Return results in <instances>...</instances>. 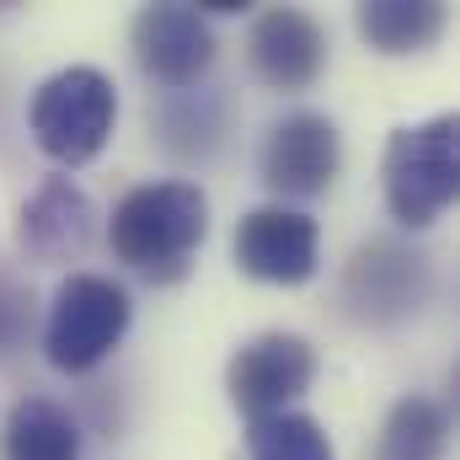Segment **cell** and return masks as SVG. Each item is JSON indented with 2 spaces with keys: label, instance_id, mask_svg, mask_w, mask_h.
<instances>
[{
  "label": "cell",
  "instance_id": "6da1fadb",
  "mask_svg": "<svg viewBox=\"0 0 460 460\" xmlns=\"http://www.w3.org/2000/svg\"><path fill=\"white\" fill-rule=\"evenodd\" d=\"M204 235H209V199L199 182H182V177L128 188L108 220L113 257L150 279L182 273Z\"/></svg>",
  "mask_w": 460,
  "mask_h": 460
},
{
  "label": "cell",
  "instance_id": "7a4b0ae2",
  "mask_svg": "<svg viewBox=\"0 0 460 460\" xmlns=\"http://www.w3.org/2000/svg\"><path fill=\"white\" fill-rule=\"evenodd\" d=\"M460 193V123L456 113L423 118L385 145V209L407 230H429Z\"/></svg>",
  "mask_w": 460,
  "mask_h": 460
},
{
  "label": "cell",
  "instance_id": "3957f363",
  "mask_svg": "<svg viewBox=\"0 0 460 460\" xmlns=\"http://www.w3.org/2000/svg\"><path fill=\"white\" fill-rule=\"evenodd\" d=\"M113 123H118V86L97 65L54 70L27 102V128H32L38 150L54 166L97 161L113 139Z\"/></svg>",
  "mask_w": 460,
  "mask_h": 460
},
{
  "label": "cell",
  "instance_id": "277c9868",
  "mask_svg": "<svg viewBox=\"0 0 460 460\" xmlns=\"http://www.w3.org/2000/svg\"><path fill=\"white\" fill-rule=\"evenodd\" d=\"M128 322H134V300L123 284L102 279V273H70L49 305L43 358L59 375H86L123 343Z\"/></svg>",
  "mask_w": 460,
  "mask_h": 460
},
{
  "label": "cell",
  "instance_id": "5b68a950",
  "mask_svg": "<svg viewBox=\"0 0 460 460\" xmlns=\"http://www.w3.org/2000/svg\"><path fill=\"white\" fill-rule=\"evenodd\" d=\"M316 369H322L316 348L300 332H257L252 343L235 348V358L226 369L230 407L246 412L252 423L273 418V412H289V402H300L316 385Z\"/></svg>",
  "mask_w": 460,
  "mask_h": 460
},
{
  "label": "cell",
  "instance_id": "8992f818",
  "mask_svg": "<svg viewBox=\"0 0 460 460\" xmlns=\"http://www.w3.org/2000/svg\"><path fill=\"white\" fill-rule=\"evenodd\" d=\"M235 268L257 284H305L322 268V230L305 209L262 204L235 220Z\"/></svg>",
  "mask_w": 460,
  "mask_h": 460
},
{
  "label": "cell",
  "instance_id": "52a82bcc",
  "mask_svg": "<svg viewBox=\"0 0 460 460\" xmlns=\"http://www.w3.org/2000/svg\"><path fill=\"white\" fill-rule=\"evenodd\" d=\"M257 166H262V182L279 199H316L343 172V134L327 113L300 108V113L279 118L268 128Z\"/></svg>",
  "mask_w": 460,
  "mask_h": 460
},
{
  "label": "cell",
  "instance_id": "ba28073f",
  "mask_svg": "<svg viewBox=\"0 0 460 460\" xmlns=\"http://www.w3.org/2000/svg\"><path fill=\"white\" fill-rule=\"evenodd\" d=\"M134 38V59L139 70L155 81V86H193L209 75L215 65V32H209V16L199 5H145L128 27Z\"/></svg>",
  "mask_w": 460,
  "mask_h": 460
},
{
  "label": "cell",
  "instance_id": "9c48e42d",
  "mask_svg": "<svg viewBox=\"0 0 460 460\" xmlns=\"http://www.w3.org/2000/svg\"><path fill=\"white\" fill-rule=\"evenodd\" d=\"M252 65L268 86L279 92H305L327 70V32L311 11L295 5H268L252 22Z\"/></svg>",
  "mask_w": 460,
  "mask_h": 460
},
{
  "label": "cell",
  "instance_id": "30bf717a",
  "mask_svg": "<svg viewBox=\"0 0 460 460\" xmlns=\"http://www.w3.org/2000/svg\"><path fill=\"white\" fill-rule=\"evenodd\" d=\"M92 235H97V209L70 177H49L22 204L16 220V241L32 262H70L92 246Z\"/></svg>",
  "mask_w": 460,
  "mask_h": 460
},
{
  "label": "cell",
  "instance_id": "8fae6325",
  "mask_svg": "<svg viewBox=\"0 0 460 460\" xmlns=\"http://www.w3.org/2000/svg\"><path fill=\"white\" fill-rule=\"evenodd\" d=\"M423 289H429L423 257H412V252H402L391 241H369L348 268V300L364 305L369 322H391V316L418 311Z\"/></svg>",
  "mask_w": 460,
  "mask_h": 460
},
{
  "label": "cell",
  "instance_id": "7c38bea8",
  "mask_svg": "<svg viewBox=\"0 0 460 460\" xmlns=\"http://www.w3.org/2000/svg\"><path fill=\"white\" fill-rule=\"evenodd\" d=\"M0 460H81V429H75V418L59 402L22 396L5 412Z\"/></svg>",
  "mask_w": 460,
  "mask_h": 460
},
{
  "label": "cell",
  "instance_id": "4fadbf2b",
  "mask_svg": "<svg viewBox=\"0 0 460 460\" xmlns=\"http://www.w3.org/2000/svg\"><path fill=\"white\" fill-rule=\"evenodd\" d=\"M358 32L380 54H423L445 32V5L439 0H364Z\"/></svg>",
  "mask_w": 460,
  "mask_h": 460
},
{
  "label": "cell",
  "instance_id": "5bb4252c",
  "mask_svg": "<svg viewBox=\"0 0 460 460\" xmlns=\"http://www.w3.org/2000/svg\"><path fill=\"white\" fill-rule=\"evenodd\" d=\"M450 450V412L429 396H402L385 412L375 460H445Z\"/></svg>",
  "mask_w": 460,
  "mask_h": 460
},
{
  "label": "cell",
  "instance_id": "9a60e30c",
  "mask_svg": "<svg viewBox=\"0 0 460 460\" xmlns=\"http://www.w3.org/2000/svg\"><path fill=\"white\" fill-rule=\"evenodd\" d=\"M246 460H338L332 439L305 412H273L246 429Z\"/></svg>",
  "mask_w": 460,
  "mask_h": 460
}]
</instances>
